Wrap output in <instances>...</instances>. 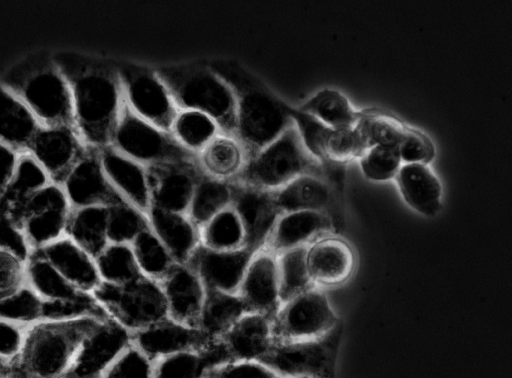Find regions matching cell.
Listing matches in <instances>:
<instances>
[{"instance_id": "cell-1", "label": "cell", "mask_w": 512, "mask_h": 378, "mask_svg": "<svg viewBox=\"0 0 512 378\" xmlns=\"http://www.w3.org/2000/svg\"><path fill=\"white\" fill-rule=\"evenodd\" d=\"M52 55L67 82L82 141L98 150L109 146L123 101L115 61L73 51Z\"/></svg>"}, {"instance_id": "cell-2", "label": "cell", "mask_w": 512, "mask_h": 378, "mask_svg": "<svg viewBox=\"0 0 512 378\" xmlns=\"http://www.w3.org/2000/svg\"><path fill=\"white\" fill-rule=\"evenodd\" d=\"M231 90L235 103V136L249 157L293 124L289 106L252 71L233 59L209 61Z\"/></svg>"}, {"instance_id": "cell-3", "label": "cell", "mask_w": 512, "mask_h": 378, "mask_svg": "<svg viewBox=\"0 0 512 378\" xmlns=\"http://www.w3.org/2000/svg\"><path fill=\"white\" fill-rule=\"evenodd\" d=\"M105 319V318H104ZM103 319H41L25 329L11 378H63L81 344Z\"/></svg>"}, {"instance_id": "cell-4", "label": "cell", "mask_w": 512, "mask_h": 378, "mask_svg": "<svg viewBox=\"0 0 512 378\" xmlns=\"http://www.w3.org/2000/svg\"><path fill=\"white\" fill-rule=\"evenodd\" d=\"M0 84L41 126L76 128L70 91L52 54L40 51L22 58L0 75Z\"/></svg>"}, {"instance_id": "cell-5", "label": "cell", "mask_w": 512, "mask_h": 378, "mask_svg": "<svg viewBox=\"0 0 512 378\" xmlns=\"http://www.w3.org/2000/svg\"><path fill=\"white\" fill-rule=\"evenodd\" d=\"M177 108L211 116L222 132L235 135V103L230 88L209 61H190L154 67Z\"/></svg>"}, {"instance_id": "cell-6", "label": "cell", "mask_w": 512, "mask_h": 378, "mask_svg": "<svg viewBox=\"0 0 512 378\" xmlns=\"http://www.w3.org/2000/svg\"><path fill=\"white\" fill-rule=\"evenodd\" d=\"M303 175L321 177V163L308 152L293 123L250 156L233 182L276 191Z\"/></svg>"}, {"instance_id": "cell-7", "label": "cell", "mask_w": 512, "mask_h": 378, "mask_svg": "<svg viewBox=\"0 0 512 378\" xmlns=\"http://www.w3.org/2000/svg\"><path fill=\"white\" fill-rule=\"evenodd\" d=\"M92 295L130 333L168 316L160 283L144 275L124 284L101 282Z\"/></svg>"}, {"instance_id": "cell-8", "label": "cell", "mask_w": 512, "mask_h": 378, "mask_svg": "<svg viewBox=\"0 0 512 378\" xmlns=\"http://www.w3.org/2000/svg\"><path fill=\"white\" fill-rule=\"evenodd\" d=\"M109 146L145 166L196 158L170 132L134 113L124 99Z\"/></svg>"}, {"instance_id": "cell-9", "label": "cell", "mask_w": 512, "mask_h": 378, "mask_svg": "<svg viewBox=\"0 0 512 378\" xmlns=\"http://www.w3.org/2000/svg\"><path fill=\"white\" fill-rule=\"evenodd\" d=\"M342 334L340 321L328 333L313 339L276 342L263 362L284 378H334Z\"/></svg>"}, {"instance_id": "cell-10", "label": "cell", "mask_w": 512, "mask_h": 378, "mask_svg": "<svg viewBox=\"0 0 512 378\" xmlns=\"http://www.w3.org/2000/svg\"><path fill=\"white\" fill-rule=\"evenodd\" d=\"M124 101L141 118L170 132L179 109L154 67L115 61Z\"/></svg>"}, {"instance_id": "cell-11", "label": "cell", "mask_w": 512, "mask_h": 378, "mask_svg": "<svg viewBox=\"0 0 512 378\" xmlns=\"http://www.w3.org/2000/svg\"><path fill=\"white\" fill-rule=\"evenodd\" d=\"M71 210L62 186L51 182L31 194L10 220L33 253L65 234Z\"/></svg>"}, {"instance_id": "cell-12", "label": "cell", "mask_w": 512, "mask_h": 378, "mask_svg": "<svg viewBox=\"0 0 512 378\" xmlns=\"http://www.w3.org/2000/svg\"><path fill=\"white\" fill-rule=\"evenodd\" d=\"M340 322L326 296L315 287L281 304L273 317L276 342L313 339Z\"/></svg>"}, {"instance_id": "cell-13", "label": "cell", "mask_w": 512, "mask_h": 378, "mask_svg": "<svg viewBox=\"0 0 512 378\" xmlns=\"http://www.w3.org/2000/svg\"><path fill=\"white\" fill-rule=\"evenodd\" d=\"M151 208L187 213L195 185L203 172L197 159L146 166Z\"/></svg>"}, {"instance_id": "cell-14", "label": "cell", "mask_w": 512, "mask_h": 378, "mask_svg": "<svg viewBox=\"0 0 512 378\" xmlns=\"http://www.w3.org/2000/svg\"><path fill=\"white\" fill-rule=\"evenodd\" d=\"M131 343V333L108 317L100 321L81 344L63 378H101Z\"/></svg>"}, {"instance_id": "cell-15", "label": "cell", "mask_w": 512, "mask_h": 378, "mask_svg": "<svg viewBox=\"0 0 512 378\" xmlns=\"http://www.w3.org/2000/svg\"><path fill=\"white\" fill-rule=\"evenodd\" d=\"M87 149L74 127L40 126L28 151L42 165L51 181L61 185Z\"/></svg>"}, {"instance_id": "cell-16", "label": "cell", "mask_w": 512, "mask_h": 378, "mask_svg": "<svg viewBox=\"0 0 512 378\" xmlns=\"http://www.w3.org/2000/svg\"><path fill=\"white\" fill-rule=\"evenodd\" d=\"M61 186L72 208L109 207L125 201L109 182L101 165L98 149L90 147Z\"/></svg>"}, {"instance_id": "cell-17", "label": "cell", "mask_w": 512, "mask_h": 378, "mask_svg": "<svg viewBox=\"0 0 512 378\" xmlns=\"http://www.w3.org/2000/svg\"><path fill=\"white\" fill-rule=\"evenodd\" d=\"M237 294L248 311L274 317L281 306L277 258L261 247L254 251Z\"/></svg>"}, {"instance_id": "cell-18", "label": "cell", "mask_w": 512, "mask_h": 378, "mask_svg": "<svg viewBox=\"0 0 512 378\" xmlns=\"http://www.w3.org/2000/svg\"><path fill=\"white\" fill-rule=\"evenodd\" d=\"M253 253L247 246L221 251L200 244L187 264L197 273L206 290L237 293Z\"/></svg>"}, {"instance_id": "cell-19", "label": "cell", "mask_w": 512, "mask_h": 378, "mask_svg": "<svg viewBox=\"0 0 512 378\" xmlns=\"http://www.w3.org/2000/svg\"><path fill=\"white\" fill-rule=\"evenodd\" d=\"M215 340L208 339L197 327L166 316L131 333V342L153 362L190 349L205 347Z\"/></svg>"}, {"instance_id": "cell-20", "label": "cell", "mask_w": 512, "mask_h": 378, "mask_svg": "<svg viewBox=\"0 0 512 378\" xmlns=\"http://www.w3.org/2000/svg\"><path fill=\"white\" fill-rule=\"evenodd\" d=\"M232 207L244 225L247 246L254 251L264 246L281 215L273 191L233 182Z\"/></svg>"}, {"instance_id": "cell-21", "label": "cell", "mask_w": 512, "mask_h": 378, "mask_svg": "<svg viewBox=\"0 0 512 378\" xmlns=\"http://www.w3.org/2000/svg\"><path fill=\"white\" fill-rule=\"evenodd\" d=\"M98 152L103 170L113 188L149 221L151 198L146 166L111 146L101 148Z\"/></svg>"}, {"instance_id": "cell-22", "label": "cell", "mask_w": 512, "mask_h": 378, "mask_svg": "<svg viewBox=\"0 0 512 378\" xmlns=\"http://www.w3.org/2000/svg\"><path fill=\"white\" fill-rule=\"evenodd\" d=\"M273 193L281 214L294 211L322 212L330 218L333 233H339L343 228L342 217L336 213L337 195L321 177L303 175Z\"/></svg>"}, {"instance_id": "cell-23", "label": "cell", "mask_w": 512, "mask_h": 378, "mask_svg": "<svg viewBox=\"0 0 512 378\" xmlns=\"http://www.w3.org/2000/svg\"><path fill=\"white\" fill-rule=\"evenodd\" d=\"M218 340L230 360L264 361L276 343L273 317L247 312Z\"/></svg>"}, {"instance_id": "cell-24", "label": "cell", "mask_w": 512, "mask_h": 378, "mask_svg": "<svg viewBox=\"0 0 512 378\" xmlns=\"http://www.w3.org/2000/svg\"><path fill=\"white\" fill-rule=\"evenodd\" d=\"M159 283L164 294L167 315L196 327L206 289L192 267L187 263H175Z\"/></svg>"}, {"instance_id": "cell-25", "label": "cell", "mask_w": 512, "mask_h": 378, "mask_svg": "<svg viewBox=\"0 0 512 378\" xmlns=\"http://www.w3.org/2000/svg\"><path fill=\"white\" fill-rule=\"evenodd\" d=\"M333 233L330 218L317 211L282 213L277 219L264 246L275 255L284 251L310 246Z\"/></svg>"}, {"instance_id": "cell-26", "label": "cell", "mask_w": 512, "mask_h": 378, "mask_svg": "<svg viewBox=\"0 0 512 378\" xmlns=\"http://www.w3.org/2000/svg\"><path fill=\"white\" fill-rule=\"evenodd\" d=\"M77 289L91 293L101 284L94 257L68 236L35 251Z\"/></svg>"}, {"instance_id": "cell-27", "label": "cell", "mask_w": 512, "mask_h": 378, "mask_svg": "<svg viewBox=\"0 0 512 378\" xmlns=\"http://www.w3.org/2000/svg\"><path fill=\"white\" fill-rule=\"evenodd\" d=\"M308 267L313 281L321 285L345 282L355 268V256L343 240L324 237L308 247Z\"/></svg>"}, {"instance_id": "cell-28", "label": "cell", "mask_w": 512, "mask_h": 378, "mask_svg": "<svg viewBox=\"0 0 512 378\" xmlns=\"http://www.w3.org/2000/svg\"><path fill=\"white\" fill-rule=\"evenodd\" d=\"M230 361L219 340L205 347L180 351L153 364V378H209L219 365Z\"/></svg>"}, {"instance_id": "cell-29", "label": "cell", "mask_w": 512, "mask_h": 378, "mask_svg": "<svg viewBox=\"0 0 512 378\" xmlns=\"http://www.w3.org/2000/svg\"><path fill=\"white\" fill-rule=\"evenodd\" d=\"M149 224L176 263H187L200 245L199 228L186 213L151 208Z\"/></svg>"}, {"instance_id": "cell-30", "label": "cell", "mask_w": 512, "mask_h": 378, "mask_svg": "<svg viewBox=\"0 0 512 378\" xmlns=\"http://www.w3.org/2000/svg\"><path fill=\"white\" fill-rule=\"evenodd\" d=\"M196 159L203 174L233 182L244 170L249 153L237 136L220 132L196 154Z\"/></svg>"}, {"instance_id": "cell-31", "label": "cell", "mask_w": 512, "mask_h": 378, "mask_svg": "<svg viewBox=\"0 0 512 378\" xmlns=\"http://www.w3.org/2000/svg\"><path fill=\"white\" fill-rule=\"evenodd\" d=\"M397 184L405 202L416 212L434 216L441 208L442 187L425 163L400 167Z\"/></svg>"}, {"instance_id": "cell-32", "label": "cell", "mask_w": 512, "mask_h": 378, "mask_svg": "<svg viewBox=\"0 0 512 378\" xmlns=\"http://www.w3.org/2000/svg\"><path fill=\"white\" fill-rule=\"evenodd\" d=\"M40 126L30 110L0 84V142L17 153L26 152Z\"/></svg>"}, {"instance_id": "cell-33", "label": "cell", "mask_w": 512, "mask_h": 378, "mask_svg": "<svg viewBox=\"0 0 512 378\" xmlns=\"http://www.w3.org/2000/svg\"><path fill=\"white\" fill-rule=\"evenodd\" d=\"M248 311L237 293L206 290L197 328L210 340H218Z\"/></svg>"}, {"instance_id": "cell-34", "label": "cell", "mask_w": 512, "mask_h": 378, "mask_svg": "<svg viewBox=\"0 0 512 378\" xmlns=\"http://www.w3.org/2000/svg\"><path fill=\"white\" fill-rule=\"evenodd\" d=\"M51 182L45 169L29 151L18 153L12 180L0 203V212L12 219L31 194Z\"/></svg>"}, {"instance_id": "cell-35", "label": "cell", "mask_w": 512, "mask_h": 378, "mask_svg": "<svg viewBox=\"0 0 512 378\" xmlns=\"http://www.w3.org/2000/svg\"><path fill=\"white\" fill-rule=\"evenodd\" d=\"M28 286L46 303H67L87 299L91 293L71 285L42 256L33 252L27 261Z\"/></svg>"}, {"instance_id": "cell-36", "label": "cell", "mask_w": 512, "mask_h": 378, "mask_svg": "<svg viewBox=\"0 0 512 378\" xmlns=\"http://www.w3.org/2000/svg\"><path fill=\"white\" fill-rule=\"evenodd\" d=\"M107 216L106 206L72 208L64 235L95 258L109 243Z\"/></svg>"}, {"instance_id": "cell-37", "label": "cell", "mask_w": 512, "mask_h": 378, "mask_svg": "<svg viewBox=\"0 0 512 378\" xmlns=\"http://www.w3.org/2000/svg\"><path fill=\"white\" fill-rule=\"evenodd\" d=\"M232 199L233 182L202 174L195 185L186 214L200 229L213 216L231 206Z\"/></svg>"}, {"instance_id": "cell-38", "label": "cell", "mask_w": 512, "mask_h": 378, "mask_svg": "<svg viewBox=\"0 0 512 378\" xmlns=\"http://www.w3.org/2000/svg\"><path fill=\"white\" fill-rule=\"evenodd\" d=\"M199 231L200 244L212 250L230 251L247 246L244 225L232 205L213 216Z\"/></svg>"}, {"instance_id": "cell-39", "label": "cell", "mask_w": 512, "mask_h": 378, "mask_svg": "<svg viewBox=\"0 0 512 378\" xmlns=\"http://www.w3.org/2000/svg\"><path fill=\"white\" fill-rule=\"evenodd\" d=\"M220 132L221 128L211 116L190 109L179 110L170 128L174 139L195 155Z\"/></svg>"}, {"instance_id": "cell-40", "label": "cell", "mask_w": 512, "mask_h": 378, "mask_svg": "<svg viewBox=\"0 0 512 378\" xmlns=\"http://www.w3.org/2000/svg\"><path fill=\"white\" fill-rule=\"evenodd\" d=\"M309 246L276 255L281 304L316 286L308 267Z\"/></svg>"}, {"instance_id": "cell-41", "label": "cell", "mask_w": 512, "mask_h": 378, "mask_svg": "<svg viewBox=\"0 0 512 378\" xmlns=\"http://www.w3.org/2000/svg\"><path fill=\"white\" fill-rule=\"evenodd\" d=\"M298 109L332 129L353 128L361 118L342 94L331 89L319 91Z\"/></svg>"}, {"instance_id": "cell-42", "label": "cell", "mask_w": 512, "mask_h": 378, "mask_svg": "<svg viewBox=\"0 0 512 378\" xmlns=\"http://www.w3.org/2000/svg\"><path fill=\"white\" fill-rule=\"evenodd\" d=\"M94 259L102 282L124 284L142 275L129 243H108Z\"/></svg>"}, {"instance_id": "cell-43", "label": "cell", "mask_w": 512, "mask_h": 378, "mask_svg": "<svg viewBox=\"0 0 512 378\" xmlns=\"http://www.w3.org/2000/svg\"><path fill=\"white\" fill-rule=\"evenodd\" d=\"M142 275L160 282L176 263L151 227L145 228L131 243Z\"/></svg>"}, {"instance_id": "cell-44", "label": "cell", "mask_w": 512, "mask_h": 378, "mask_svg": "<svg viewBox=\"0 0 512 378\" xmlns=\"http://www.w3.org/2000/svg\"><path fill=\"white\" fill-rule=\"evenodd\" d=\"M150 227L146 216L123 201L108 207L107 238L109 243H129L145 228Z\"/></svg>"}, {"instance_id": "cell-45", "label": "cell", "mask_w": 512, "mask_h": 378, "mask_svg": "<svg viewBox=\"0 0 512 378\" xmlns=\"http://www.w3.org/2000/svg\"><path fill=\"white\" fill-rule=\"evenodd\" d=\"M355 128L366 150L373 146H399L407 132L400 123L381 115L361 116Z\"/></svg>"}, {"instance_id": "cell-46", "label": "cell", "mask_w": 512, "mask_h": 378, "mask_svg": "<svg viewBox=\"0 0 512 378\" xmlns=\"http://www.w3.org/2000/svg\"><path fill=\"white\" fill-rule=\"evenodd\" d=\"M289 113L308 152L320 163L325 162L326 144L332 128L299 109L289 107Z\"/></svg>"}, {"instance_id": "cell-47", "label": "cell", "mask_w": 512, "mask_h": 378, "mask_svg": "<svg viewBox=\"0 0 512 378\" xmlns=\"http://www.w3.org/2000/svg\"><path fill=\"white\" fill-rule=\"evenodd\" d=\"M42 299L27 285L14 296L0 302V318L28 326L42 319Z\"/></svg>"}, {"instance_id": "cell-48", "label": "cell", "mask_w": 512, "mask_h": 378, "mask_svg": "<svg viewBox=\"0 0 512 378\" xmlns=\"http://www.w3.org/2000/svg\"><path fill=\"white\" fill-rule=\"evenodd\" d=\"M398 146H373L361 156L364 175L374 181H386L395 177L400 169Z\"/></svg>"}, {"instance_id": "cell-49", "label": "cell", "mask_w": 512, "mask_h": 378, "mask_svg": "<svg viewBox=\"0 0 512 378\" xmlns=\"http://www.w3.org/2000/svg\"><path fill=\"white\" fill-rule=\"evenodd\" d=\"M28 259L18 253L0 247V302L25 288Z\"/></svg>"}, {"instance_id": "cell-50", "label": "cell", "mask_w": 512, "mask_h": 378, "mask_svg": "<svg viewBox=\"0 0 512 378\" xmlns=\"http://www.w3.org/2000/svg\"><path fill=\"white\" fill-rule=\"evenodd\" d=\"M153 364L154 362L131 342L101 378H153Z\"/></svg>"}, {"instance_id": "cell-51", "label": "cell", "mask_w": 512, "mask_h": 378, "mask_svg": "<svg viewBox=\"0 0 512 378\" xmlns=\"http://www.w3.org/2000/svg\"><path fill=\"white\" fill-rule=\"evenodd\" d=\"M366 148L355 128L332 129L326 144V161L344 163L362 156ZM323 163V162H322Z\"/></svg>"}, {"instance_id": "cell-52", "label": "cell", "mask_w": 512, "mask_h": 378, "mask_svg": "<svg viewBox=\"0 0 512 378\" xmlns=\"http://www.w3.org/2000/svg\"><path fill=\"white\" fill-rule=\"evenodd\" d=\"M209 378H284L263 361L230 360L216 367Z\"/></svg>"}, {"instance_id": "cell-53", "label": "cell", "mask_w": 512, "mask_h": 378, "mask_svg": "<svg viewBox=\"0 0 512 378\" xmlns=\"http://www.w3.org/2000/svg\"><path fill=\"white\" fill-rule=\"evenodd\" d=\"M26 326L0 318V357L13 360L19 354Z\"/></svg>"}, {"instance_id": "cell-54", "label": "cell", "mask_w": 512, "mask_h": 378, "mask_svg": "<svg viewBox=\"0 0 512 378\" xmlns=\"http://www.w3.org/2000/svg\"><path fill=\"white\" fill-rule=\"evenodd\" d=\"M0 247L12 250L27 259L31 254L21 230L2 212H0Z\"/></svg>"}, {"instance_id": "cell-55", "label": "cell", "mask_w": 512, "mask_h": 378, "mask_svg": "<svg viewBox=\"0 0 512 378\" xmlns=\"http://www.w3.org/2000/svg\"><path fill=\"white\" fill-rule=\"evenodd\" d=\"M401 161L410 163H424L429 155V146L422 136L407 130L403 140L398 146Z\"/></svg>"}, {"instance_id": "cell-56", "label": "cell", "mask_w": 512, "mask_h": 378, "mask_svg": "<svg viewBox=\"0 0 512 378\" xmlns=\"http://www.w3.org/2000/svg\"><path fill=\"white\" fill-rule=\"evenodd\" d=\"M18 153L0 142V203L12 180Z\"/></svg>"}, {"instance_id": "cell-57", "label": "cell", "mask_w": 512, "mask_h": 378, "mask_svg": "<svg viewBox=\"0 0 512 378\" xmlns=\"http://www.w3.org/2000/svg\"><path fill=\"white\" fill-rule=\"evenodd\" d=\"M12 361L0 357V378H11Z\"/></svg>"}, {"instance_id": "cell-58", "label": "cell", "mask_w": 512, "mask_h": 378, "mask_svg": "<svg viewBox=\"0 0 512 378\" xmlns=\"http://www.w3.org/2000/svg\"><path fill=\"white\" fill-rule=\"evenodd\" d=\"M291 378H307V377H291Z\"/></svg>"}]
</instances>
